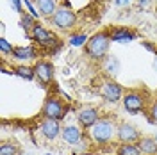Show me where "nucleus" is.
Wrapping results in <instances>:
<instances>
[{
  "label": "nucleus",
  "mask_w": 157,
  "mask_h": 155,
  "mask_svg": "<svg viewBox=\"0 0 157 155\" xmlns=\"http://www.w3.org/2000/svg\"><path fill=\"white\" fill-rule=\"evenodd\" d=\"M118 123L113 116H100L95 125L89 128V137L91 141L98 146H105L113 143V139L116 137Z\"/></svg>",
  "instance_id": "nucleus-1"
},
{
  "label": "nucleus",
  "mask_w": 157,
  "mask_h": 155,
  "mask_svg": "<svg viewBox=\"0 0 157 155\" xmlns=\"http://www.w3.org/2000/svg\"><path fill=\"white\" fill-rule=\"evenodd\" d=\"M111 32L109 30H100L97 34H93L91 38L88 39L86 47H84V52L91 61H104L107 57L109 47H111Z\"/></svg>",
  "instance_id": "nucleus-2"
},
{
  "label": "nucleus",
  "mask_w": 157,
  "mask_h": 155,
  "mask_svg": "<svg viewBox=\"0 0 157 155\" xmlns=\"http://www.w3.org/2000/svg\"><path fill=\"white\" fill-rule=\"evenodd\" d=\"M148 95L141 89H128L123 93V98H121V104H123V109L127 111L128 114H139L143 111L148 109Z\"/></svg>",
  "instance_id": "nucleus-3"
},
{
  "label": "nucleus",
  "mask_w": 157,
  "mask_h": 155,
  "mask_svg": "<svg viewBox=\"0 0 157 155\" xmlns=\"http://www.w3.org/2000/svg\"><path fill=\"white\" fill-rule=\"evenodd\" d=\"M68 114V105L61 100V98L48 95L45 98V104L41 107V116L45 119H56V121H63Z\"/></svg>",
  "instance_id": "nucleus-4"
},
{
  "label": "nucleus",
  "mask_w": 157,
  "mask_h": 155,
  "mask_svg": "<svg viewBox=\"0 0 157 155\" xmlns=\"http://www.w3.org/2000/svg\"><path fill=\"white\" fill-rule=\"evenodd\" d=\"M29 36L32 38V41H36V45H39L41 48H56L61 45V39L54 30L47 29L45 25L36 23L32 30L29 32Z\"/></svg>",
  "instance_id": "nucleus-5"
},
{
  "label": "nucleus",
  "mask_w": 157,
  "mask_h": 155,
  "mask_svg": "<svg viewBox=\"0 0 157 155\" xmlns=\"http://www.w3.org/2000/svg\"><path fill=\"white\" fill-rule=\"evenodd\" d=\"M48 21L50 25L57 30H71L77 23V13L68 6H61L56 11V14L52 18H48Z\"/></svg>",
  "instance_id": "nucleus-6"
},
{
  "label": "nucleus",
  "mask_w": 157,
  "mask_h": 155,
  "mask_svg": "<svg viewBox=\"0 0 157 155\" xmlns=\"http://www.w3.org/2000/svg\"><path fill=\"white\" fill-rule=\"evenodd\" d=\"M123 93H125V89L121 87V84H118L116 80L111 77H105L102 80V84L98 86V95L105 102H111V104L120 102L123 98Z\"/></svg>",
  "instance_id": "nucleus-7"
},
{
  "label": "nucleus",
  "mask_w": 157,
  "mask_h": 155,
  "mask_svg": "<svg viewBox=\"0 0 157 155\" xmlns=\"http://www.w3.org/2000/svg\"><path fill=\"white\" fill-rule=\"evenodd\" d=\"M116 139L120 145H137V141L141 139V132L132 123L120 121L116 130Z\"/></svg>",
  "instance_id": "nucleus-8"
},
{
  "label": "nucleus",
  "mask_w": 157,
  "mask_h": 155,
  "mask_svg": "<svg viewBox=\"0 0 157 155\" xmlns=\"http://www.w3.org/2000/svg\"><path fill=\"white\" fill-rule=\"evenodd\" d=\"M34 73H36V80L43 87H48L54 82V64L48 59H39L34 64Z\"/></svg>",
  "instance_id": "nucleus-9"
},
{
  "label": "nucleus",
  "mask_w": 157,
  "mask_h": 155,
  "mask_svg": "<svg viewBox=\"0 0 157 155\" xmlns=\"http://www.w3.org/2000/svg\"><path fill=\"white\" fill-rule=\"evenodd\" d=\"M77 119H78V125L82 128L89 130L100 119V111L93 105H84L77 111Z\"/></svg>",
  "instance_id": "nucleus-10"
},
{
  "label": "nucleus",
  "mask_w": 157,
  "mask_h": 155,
  "mask_svg": "<svg viewBox=\"0 0 157 155\" xmlns=\"http://www.w3.org/2000/svg\"><path fill=\"white\" fill-rule=\"evenodd\" d=\"M39 132H41V136L45 137V139H48V141H54V139H57L61 136V132H63V128H61V121H56V119H41V123H39Z\"/></svg>",
  "instance_id": "nucleus-11"
},
{
  "label": "nucleus",
  "mask_w": 157,
  "mask_h": 155,
  "mask_svg": "<svg viewBox=\"0 0 157 155\" xmlns=\"http://www.w3.org/2000/svg\"><path fill=\"white\" fill-rule=\"evenodd\" d=\"M82 127H77V125H66L63 127V132H61V137L63 141L70 146H75L82 141Z\"/></svg>",
  "instance_id": "nucleus-12"
},
{
  "label": "nucleus",
  "mask_w": 157,
  "mask_h": 155,
  "mask_svg": "<svg viewBox=\"0 0 157 155\" xmlns=\"http://www.w3.org/2000/svg\"><path fill=\"white\" fill-rule=\"evenodd\" d=\"M109 32H111V39L116 43H128L137 38V32L128 27H114V29H109Z\"/></svg>",
  "instance_id": "nucleus-13"
},
{
  "label": "nucleus",
  "mask_w": 157,
  "mask_h": 155,
  "mask_svg": "<svg viewBox=\"0 0 157 155\" xmlns=\"http://www.w3.org/2000/svg\"><path fill=\"white\" fill-rule=\"evenodd\" d=\"M34 6H36V9H38L39 16L41 18H52L54 14H56V11L59 9L57 4H56V0H34Z\"/></svg>",
  "instance_id": "nucleus-14"
},
{
  "label": "nucleus",
  "mask_w": 157,
  "mask_h": 155,
  "mask_svg": "<svg viewBox=\"0 0 157 155\" xmlns=\"http://www.w3.org/2000/svg\"><path fill=\"white\" fill-rule=\"evenodd\" d=\"M102 70H104L105 77L114 78L118 75V71H120V61H118V57H114V55H107V57L102 61Z\"/></svg>",
  "instance_id": "nucleus-15"
},
{
  "label": "nucleus",
  "mask_w": 157,
  "mask_h": 155,
  "mask_svg": "<svg viewBox=\"0 0 157 155\" xmlns=\"http://www.w3.org/2000/svg\"><path fill=\"white\" fill-rule=\"evenodd\" d=\"M14 59H18V61H32V59L38 57V52L34 47H14L13 48V54H11Z\"/></svg>",
  "instance_id": "nucleus-16"
},
{
  "label": "nucleus",
  "mask_w": 157,
  "mask_h": 155,
  "mask_svg": "<svg viewBox=\"0 0 157 155\" xmlns=\"http://www.w3.org/2000/svg\"><path fill=\"white\" fill-rule=\"evenodd\" d=\"M137 146L143 155H157V141L155 137H141L137 141Z\"/></svg>",
  "instance_id": "nucleus-17"
},
{
  "label": "nucleus",
  "mask_w": 157,
  "mask_h": 155,
  "mask_svg": "<svg viewBox=\"0 0 157 155\" xmlns=\"http://www.w3.org/2000/svg\"><path fill=\"white\" fill-rule=\"evenodd\" d=\"M13 73H14V75H18L20 78H23V80H32V78H36L34 66H27V64L14 66V68H13Z\"/></svg>",
  "instance_id": "nucleus-18"
},
{
  "label": "nucleus",
  "mask_w": 157,
  "mask_h": 155,
  "mask_svg": "<svg viewBox=\"0 0 157 155\" xmlns=\"http://www.w3.org/2000/svg\"><path fill=\"white\" fill-rule=\"evenodd\" d=\"M0 155H20V145L16 141H4L0 145Z\"/></svg>",
  "instance_id": "nucleus-19"
},
{
  "label": "nucleus",
  "mask_w": 157,
  "mask_h": 155,
  "mask_svg": "<svg viewBox=\"0 0 157 155\" xmlns=\"http://www.w3.org/2000/svg\"><path fill=\"white\" fill-rule=\"evenodd\" d=\"M116 155H143L137 145H118Z\"/></svg>",
  "instance_id": "nucleus-20"
},
{
  "label": "nucleus",
  "mask_w": 157,
  "mask_h": 155,
  "mask_svg": "<svg viewBox=\"0 0 157 155\" xmlns=\"http://www.w3.org/2000/svg\"><path fill=\"white\" fill-rule=\"evenodd\" d=\"M38 21H36V18L34 16H30V14H27V13H21V20H20V27L23 30H27V32H30L32 30V27L36 25Z\"/></svg>",
  "instance_id": "nucleus-21"
},
{
  "label": "nucleus",
  "mask_w": 157,
  "mask_h": 155,
  "mask_svg": "<svg viewBox=\"0 0 157 155\" xmlns=\"http://www.w3.org/2000/svg\"><path fill=\"white\" fill-rule=\"evenodd\" d=\"M88 36L86 34H73V36H70V45L71 47H86V43H88Z\"/></svg>",
  "instance_id": "nucleus-22"
},
{
  "label": "nucleus",
  "mask_w": 157,
  "mask_h": 155,
  "mask_svg": "<svg viewBox=\"0 0 157 155\" xmlns=\"http://www.w3.org/2000/svg\"><path fill=\"white\" fill-rule=\"evenodd\" d=\"M147 116L150 119V123H154L157 125V98H154L152 102H150V105L147 109Z\"/></svg>",
  "instance_id": "nucleus-23"
},
{
  "label": "nucleus",
  "mask_w": 157,
  "mask_h": 155,
  "mask_svg": "<svg viewBox=\"0 0 157 155\" xmlns=\"http://www.w3.org/2000/svg\"><path fill=\"white\" fill-rule=\"evenodd\" d=\"M13 48H14V47L11 45L7 39L0 38V54H2V55H11V54H13Z\"/></svg>",
  "instance_id": "nucleus-24"
},
{
  "label": "nucleus",
  "mask_w": 157,
  "mask_h": 155,
  "mask_svg": "<svg viewBox=\"0 0 157 155\" xmlns=\"http://www.w3.org/2000/svg\"><path fill=\"white\" fill-rule=\"evenodd\" d=\"M23 6L27 7V11H29L30 16H34V18H41V16H39V13H38V9H36V6H34L30 0H23Z\"/></svg>",
  "instance_id": "nucleus-25"
},
{
  "label": "nucleus",
  "mask_w": 157,
  "mask_h": 155,
  "mask_svg": "<svg viewBox=\"0 0 157 155\" xmlns=\"http://www.w3.org/2000/svg\"><path fill=\"white\" fill-rule=\"evenodd\" d=\"M143 47L147 50H150V52H154L157 55V45H152V43H148V41H143Z\"/></svg>",
  "instance_id": "nucleus-26"
},
{
  "label": "nucleus",
  "mask_w": 157,
  "mask_h": 155,
  "mask_svg": "<svg viewBox=\"0 0 157 155\" xmlns=\"http://www.w3.org/2000/svg\"><path fill=\"white\" fill-rule=\"evenodd\" d=\"M11 4H13V7H14V11L16 13H23V9H21V4H20V0H11Z\"/></svg>",
  "instance_id": "nucleus-27"
},
{
  "label": "nucleus",
  "mask_w": 157,
  "mask_h": 155,
  "mask_svg": "<svg viewBox=\"0 0 157 155\" xmlns=\"http://www.w3.org/2000/svg\"><path fill=\"white\" fill-rule=\"evenodd\" d=\"M152 4V0H137V6L141 7V9H145V7H148Z\"/></svg>",
  "instance_id": "nucleus-28"
},
{
  "label": "nucleus",
  "mask_w": 157,
  "mask_h": 155,
  "mask_svg": "<svg viewBox=\"0 0 157 155\" xmlns=\"http://www.w3.org/2000/svg\"><path fill=\"white\" fill-rule=\"evenodd\" d=\"M130 2H132V0H114V4H116V6H120V7H123V6H128Z\"/></svg>",
  "instance_id": "nucleus-29"
},
{
  "label": "nucleus",
  "mask_w": 157,
  "mask_h": 155,
  "mask_svg": "<svg viewBox=\"0 0 157 155\" xmlns=\"http://www.w3.org/2000/svg\"><path fill=\"white\" fill-rule=\"evenodd\" d=\"M155 141H157V136H155Z\"/></svg>",
  "instance_id": "nucleus-30"
}]
</instances>
